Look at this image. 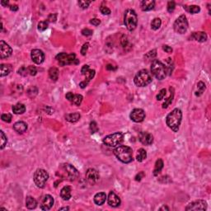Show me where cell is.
<instances>
[{
    "label": "cell",
    "mask_w": 211,
    "mask_h": 211,
    "mask_svg": "<svg viewBox=\"0 0 211 211\" xmlns=\"http://www.w3.org/2000/svg\"><path fill=\"white\" fill-rule=\"evenodd\" d=\"M90 130H91L92 134H94L96 132L98 131V127H97V125L95 121H92L90 123Z\"/></svg>",
    "instance_id": "43"
},
{
    "label": "cell",
    "mask_w": 211,
    "mask_h": 211,
    "mask_svg": "<svg viewBox=\"0 0 211 211\" xmlns=\"http://www.w3.org/2000/svg\"><path fill=\"white\" fill-rule=\"evenodd\" d=\"M163 161L162 159H158L155 163V167H154V170H153V175L154 176H158L162 171V169L163 168Z\"/></svg>",
    "instance_id": "28"
},
{
    "label": "cell",
    "mask_w": 211,
    "mask_h": 211,
    "mask_svg": "<svg viewBox=\"0 0 211 211\" xmlns=\"http://www.w3.org/2000/svg\"><path fill=\"white\" fill-rule=\"evenodd\" d=\"M9 8H10L11 11H13V12H16L18 10V5H10V6H9Z\"/></svg>",
    "instance_id": "57"
},
{
    "label": "cell",
    "mask_w": 211,
    "mask_h": 211,
    "mask_svg": "<svg viewBox=\"0 0 211 211\" xmlns=\"http://www.w3.org/2000/svg\"><path fill=\"white\" fill-rule=\"evenodd\" d=\"M49 178V174L44 169H37V171L34 173V182L36 184V186L39 188H44L45 185L47 182Z\"/></svg>",
    "instance_id": "8"
},
{
    "label": "cell",
    "mask_w": 211,
    "mask_h": 211,
    "mask_svg": "<svg viewBox=\"0 0 211 211\" xmlns=\"http://www.w3.org/2000/svg\"><path fill=\"white\" fill-rule=\"evenodd\" d=\"M190 38L193 40H196L198 42H204L207 40V35L206 33L203 32H194L190 36Z\"/></svg>",
    "instance_id": "20"
},
{
    "label": "cell",
    "mask_w": 211,
    "mask_h": 211,
    "mask_svg": "<svg viewBox=\"0 0 211 211\" xmlns=\"http://www.w3.org/2000/svg\"><path fill=\"white\" fill-rule=\"evenodd\" d=\"M94 76H95V70L89 69L87 73H86V74H85V77H86V80L85 81H87V83H88V82L91 80V79H92V78H93V77Z\"/></svg>",
    "instance_id": "39"
},
{
    "label": "cell",
    "mask_w": 211,
    "mask_h": 211,
    "mask_svg": "<svg viewBox=\"0 0 211 211\" xmlns=\"http://www.w3.org/2000/svg\"><path fill=\"white\" fill-rule=\"evenodd\" d=\"M12 53L11 46L4 40L0 41V58L2 59L10 57Z\"/></svg>",
    "instance_id": "14"
},
{
    "label": "cell",
    "mask_w": 211,
    "mask_h": 211,
    "mask_svg": "<svg viewBox=\"0 0 211 211\" xmlns=\"http://www.w3.org/2000/svg\"><path fill=\"white\" fill-rule=\"evenodd\" d=\"M114 153L118 160L123 163H130L133 161V151L128 146L120 145L114 149Z\"/></svg>",
    "instance_id": "2"
},
{
    "label": "cell",
    "mask_w": 211,
    "mask_h": 211,
    "mask_svg": "<svg viewBox=\"0 0 211 211\" xmlns=\"http://www.w3.org/2000/svg\"><path fill=\"white\" fill-rule=\"evenodd\" d=\"M124 140V135L120 132H116L111 135L106 136L103 138V143L108 147H116V146L120 145L121 143Z\"/></svg>",
    "instance_id": "6"
},
{
    "label": "cell",
    "mask_w": 211,
    "mask_h": 211,
    "mask_svg": "<svg viewBox=\"0 0 211 211\" xmlns=\"http://www.w3.org/2000/svg\"><path fill=\"white\" fill-rule=\"evenodd\" d=\"M90 23H91L92 25L95 26H97L101 24V21L97 18H92L90 20Z\"/></svg>",
    "instance_id": "53"
},
{
    "label": "cell",
    "mask_w": 211,
    "mask_h": 211,
    "mask_svg": "<svg viewBox=\"0 0 211 211\" xmlns=\"http://www.w3.org/2000/svg\"><path fill=\"white\" fill-rule=\"evenodd\" d=\"M173 28L177 33L184 34L188 29V22L185 15H181L175 21L173 24Z\"/></svg>",
    "instance_id": "9"
},
{
    "label": "cell",
    "mask_w": 211,
    "mask_h": 211,
    "mask_svg": "<svg viewBox=\"0 0 211 211\" xmlns=\"http://www.w3.org/2000/svg\"><path fill=\"white\" fill-rule=\"evenodd\" d=\"M151 72L158 80H163L168 74V69L166 65L161 61L154 59L151 64Z\"/></svg>",
    "instance_id": "3"
},
{
    "label": "cell",
    "mask_w": 211,
    "mask_h": 211,
    "mask_svg": "<svg viewBox=\"0 0 211 211\" xmlns=\"http://www.w3.org/2000/svg\"><path fill=\"white\" fill-rule=\"evenodd\" d=\"M88 47H89V44L88 43H85L82 46V49H81V54H82V55H86L87 50H88Z\"/></svg>",
    "instance_id": "50"
},
{
    "label": "cell",
    "mask_w": 211,
    "mask_h": 211,
    "mask_svg": "<svg viewBox=\"0 0 211 211\" xmlns=\"http://www.w3.org/2000/svg\"><path fill=\"white\" fill-rule=\"evenodd\" d=\"M87 84H88V83H87V81H84V82H81L80 84H79V86L81 87V88H84V87H87Z\"/></svg>",
    "instance_id": "58"
},
{
    "label": "cell",
    "mask_w": 211,
    "mask_h": 211,
    "mask_svg": "<svg viewBox=\"0 0 211 211\" xmlns=\"http://www.w3.org/2000/svg\"><path fill=\"white\" fill-rule=\"evenodd\" d=\"M138 139L144 145H150L153 142V136L148 132L142 131L138 134Z\"/></svg>",
    "instance_id": "17"
},
{
    "label": "cell",
    "mask_w": 211,
    "mask_h": 211,
    "mask_svg": "<svg viewBox=\"0 0 211 211\" xmlns=\"http://www.w3.org/2000/svg\"><path fill=\"white\" fill-rule=\"evenodd\" d=\"M124 23L126 28L130 32H132L136 28L137 23H138V17H137V14H136L135 10L127 9L125 12Z\"/></svg>",
    "instance_id": "4"
},
{
    "label": "cell",
    "mask_w": 211,
    "mask_h": 211,
    "mask_svg": "<svg viewBox=\"0 0 211 211\" xmlns=\"http://www.w3.org/2000/svg\"><path fill=\"white\" fill-rule=\"evenodd\" d=\"M60 196L64 200H69L71 198V187L69 186H64L60 190Z\"/></svg>",
    "instance_id": "22"
},
{
    "label": "cell",
    "mask_w": 211,
    "mask_h": 211,
    "mask_svg": "<svg viewBox=\"0 0 211 211\" xmlns=\"http://www.w3.org/2000/svg\"><path fill=\"white\" fill-rule=\"evenodd\" d=\"M83 96L80 94H76L73 96V98L72 100V104L75 106H80L82 102H83Z\"/></svg>",
    "instance_id": "35"
},
{
    "label": "cell",
    "mask_w": 211,
    "mask_h": 211,
    "mask_svg": "<svg viewBox=\"0 0 211 211\" xmlns=\"http://www.w3.org/2000/svg\"><path fill=\"white\" fill-rule=\"evenodd\" d=\"M86 178H87V182L89 183L95 184L96 182H98L99 179H100L98 171H97L96 169H93V168L87 169V171H86Z\"/></svg>",
    "instance_id": "16"
},
{
    "label": "cell",
    "mask_w": 211,
    "mask_h": 211,
    "mask_svg": "<svg viewBox=\"0 0 211 211\" xmlns=\"http://www.w3.org/2000/svg\"><path fill=\"white\" fill-rule=\"evenodd\" d=\"M31 57H32L33 62L37 64H42L45 60V54L43 53V51L38 50V49H35V50L32 51Z\"/></svg>",
    "instance_id": "15"
},
{
    "label": "cell",
    "mask_w": 211,
    "mask_h": 211,
    "mask_svg": "<svg viewBox=\"0 0 211 211\" xmlns=\"http://www.w3.org/2000/svg\"><path fill=\"white\" fill-rule=\"evenodd\" d=\"M144 176H145L144 172V171H140L138 174L136 175V177H135V181H137V182H140V181L142 180V178L144 177Z\"/></svg>",
    "instance_id": "52"
},
{
    "label": "cell",
    "mask_w": 211,
    "mask_h": 211,
    "mask_svg": "<svg viewBox=\"0 0 211 211\" xmlns=\"http://www.w3.org/2000/svg\"><path fill=\"white\" fill-rule=\"evenodd\" d=\"M161 25H162V21L160 18H154L151 22V28L154 31H157L160 28Z\"/></svg>",
    "instance_id": "34"
},
{
    "label": "cell",
    "mask_w": 211,
    "mask_h": 211,
    "mask_svg": "<svg viewBox=\"0 0 211 211\" xmlns=\"http://www.w3.org/2000/svg\"><path fill=\"white\" fill-rule=\"evenodd\" d=\"M91 1H84V0H80L78 1V5L80 6L83 9L87 8V7L89 6V4H91Z\"/></svg>",
    "instance_id": "44"
},
{
    "label": "cell",
    "mask_w": 211,
    "mask_h": 211,
    "mask_svg": "<svg viewBox=\"0 0 211 211\" xmlns=\"http://www.w3.org/2000/svg\"><path fill=\"white\" fill-rule=\"evenodd\" d=\"M12 111L16 115H21L26 111V106L22 103H18L12 106Z\"/></svg>",
    "instance_id": "26"
},
{
    "label": "cell",
    "mask_w": 211,
    "mask_h": 211,
    "mask_svg": "<svg viewBox=\"0 0 211 211\" xmlns=\"http://www.w3.org/2000/svg\"><path fill=\"white\" fill-rule=\"evenodd\" d=\"M28 73H29L30 75H32V76L37 75V69H36V67H34V66H29V67H28Z\"/></svg>",
    "instance_id": "49"
},
{
    "label": "cell",
    "mask_w": 211,
    "mask_h": 211,
    "mask_svg": "<svg viewBox=\"0 0 211 211\" xmlns=\"http://www.w3.org/2000/svg\"><path fill=\"white\" fill-rule=\"evenodd\" d=\"M163 50L165 52L168 53V54H171V52H172V48L168 46V45H163Z\"/></svg>",
    "instance_id": "55"
},
{
    "label": "cell",
    "mask_w": 211,
    "mask_h": 211,
    "mask_svg": "<svg viewBox=\"0 0 211 211\" xmlns=\"http://www.w3.org/2000/svg\"><path fill=\"white\" fill-rule=\"evenodd\" d=\"M79 119H80V114L78 112L70 113V114H67L65 116V120L70 123H75L77 121H78Z\"/></svg>",
    "instance_id": "24"
},
{
    "label": "cell",
    "mask_w": 211,
    "mask_h": 211,
    "mask_svg": "<svg viewBox=\"0 0 211 211\" xmlns=\"http://www.w3.org/2000/svg\"><path fill=\"white\" fill-rule=\"evenodd\" d=\"M197 88H198V91L196 92V96L200 97V96L203 94V92H204V90H205L206 87H205V84H204L203 82L200 81V82H199V83L197 84Z\"/></svg>",
    "instance_id": "33"
},
{
    "label": "cell",
    "mask_w": 211,
    "mask_h": 211,
    "mask_svg": "<svg viewBox=\"0 0 211 211\" xmlns=\"http://www.w3.org/2000/svg\"><path fill=\"white\" fill-rule=\"evenodd\" d=\"M170 92H171L170 93V97L166 99L164 103L163 104V108H164V109L168 108V106L171 105V103H172V101H173V98H174V89L172 87H170Z\"/></svg>",
    "instance_id": "29"
},
{
    "label": "cell",
    "mask_w": 211,
    "mask_h": 211,
    "mask_svg": "<svg viewBox=\"0 0 211 211\" xmlns=\"http://www.w3.org/2000/svg\"><path fill=\"white\" fill-rule=\"evenodd\" d=\"M100 11H101V12L103 15H110L111 12V10H110V8H108L106 6H103V5H102L100 7Z\"/></svg>",
    "instance_id": "45"
},
{
    "label": "cell",
    "mask_w": 211,
    "mask_h": 211,
    "mask_svg": "<svg viewBox=\"0 0 211 211\" xmlns=\"http://www.w3.org/2000/svg\"><path fill=\"white\" fill-rule=\"evenodd\" d=\"M88 70H89V66L87 65V64H85V65L83 66V68H82V69H81V73H82L83 75H85Z\"/></svg>",
    "instance_id": "54"
},
{
    "label": "cell",
    "mask_w": 211,
    "mask_h": 211,
    "mask_svg": "<svg viewBox=\"0 0 211 211\" xmlns=\"http://www.w3.org/2000/svg\"><path fill=\"white\" fill-rule=\"evenodd\" d=\"M108 204L111 207H118L120 204V199L114 191H111L108 195Z\"/></svg>",
    "instance_id": "18"
},
{
    "label": "cell",
    "mask_w": 211,
    "mask_h": 211,
    "mask_svg": "<svg viewBox=\"0 0 211 211\" xmlns=\"http://www.w3.org/2000/svg\"><path fill=\"white\" fill-rule=\"evenodd\" d=\"M49 76L52 81H57L59 78V70L56 68H51L49 70Z\"/></svg>",
    "instance_id": "31"
},
{
    "label": "cell",
    "mask_w": 211,
    "mask_h": 211,
    "mask_svg": "<svg viewBox=\"0 0 211 211\" xmlns=\"http://www.w3.org/2000/svg\"><path fill=\"white\" fill-rule=\"evenodd\" d=\"M157 56V51L156 50H153V51H149L144 56V59L146 60H154V58Z\"/></svg>",
    "instance_id": "36"
},
{
    "label": "cell",
    "mask_w": 211,
    "mask_h": 211,
    "mask_svg": "<svg viewBox=\"0 0 211 211\" xmlns=\"http://www.w3.org/2000/svg\"><path fill=\"white\" fill-rule=\"evenodd\" d=\"M106 200V195L104 192H99L96 194L94 196V202L95 204L97 205H102L105 203Z\"/></svg>",
    "instance_id": "23"
},
{
    "label": "cell",
    "mask_w": 211,
    "mask_h": 211,
    "mask_svg": "<svg viewBox=\"0 0 211 211\" xmlns=\"http://www.w3.org/2000/svg\"><path fill=\"white\" fill-rule=\"evenodd\" d=\"M69 207H64V208H61L59 209V210H69Z\"/></svg>",
    "instance_id": "61"
},
{
    "label": "cell",
    "mask_w": 211,
    "mask_h": 211,
    "mask_svg": "<svg viewBox=\"0 0 211 211\" xmlns=\"http://www.w3.org/2000/svg\"><path fill=\"white\" fill-rule=\"evenodd\" d=\"M81 33L83 34V36H85V37H89V36H92L93 32L92 30L88 29V28H84V29L82 30Z\"/></svg>",
    "instance_id": "48"
},
{
    "label": "cell",
    "mask_w": 211,
    "mask_h": 211,
    "mask_svg": "<svg viewBox=\"0 0 211 211\" xmlns=\"http://www.w3.org/2000/svg\"><path fill=\"white\" fill-rule=\"evenodd\" d=\"M175 7H176V4H175L174 1H170V2H168V12H172L175 10Z\"/></svg>",
    "instance_id": "46"
},
{
    "label": "cell",
    "mask_w": 211,
    "mask_h": 211,
    "mask_svg": "<svg viewBox=\"0 0 211 211\" xmlns=\"http://www.w3.org/2000/svg\"><path fill=\"white\" fill-rule=\"evenodd\" d=\"M184 9L191 14H196L200 12V7L197 5H190V6H184Z\"/></svg>",
    "instance_id": "30"
},
{
    "label": "cell",
    "mask_w": 211,
    "mask_h": 211,
    "mask_svg": "<svg viewBox=\"0 0 211 211\" xmlns=\"http://www.w3.org/2000/svg\"><path fill=\"white\" fill-rule=\"evenodd\" d=\"M166 92H167V91H166V89H165V88L161 89L160 91H159V92H158V94L157 95V97H156L157 100H158V101H161V100H163L164 97L166 96Z\"/></svg>",
    "instance_id": "41"
},
{
    "label": "cell",
    "mask_w": 211,
    "mask_h": 211,
    "mask_svg": "<svg viewBox=\"0 0 211 211\" xmlns=\"http://www.w3.org/2000/svg\"><path fill=\"white\" fill-rule=\"evenodd\" d=\"M12 67L9 64H1L0 65V76L4 77L8 75L9 73H11Z\"/></svg>",
    "instance_id": "25"
},
{
    "label": "cell",
    "mask_w": 211,
    "mask_h": 211,
    "mask_svg": "<svg viewBox=\"0 0 211 211\" xmlns=\"http://www.w3.org/2000/svg\"><path fill=\"white\" fill-rule=\"evenodd\" d=\"M56 59L60 66H66L78 63V60L76 59V55L74 53H71L69 55L66 53H60L56 55Z\"/></svg>",
    "instance_id": "7"
},
{
    "label": "cell",
    "mask_w": 211,
    "mask_h": 211,
    "mask_svg": "<svg viewBox=\"0 0 211 211\" xmlns=\"http://www.w3.org/2000/svg\"><path fill=\"white\" fill-rule=\"evenodd\" d=\"M106 69H107V70H115L116 68H114L113 65H111V64H107V65H106Z\"/></svg>",
    "instance_id": "60"
},
{
    "label": "cell",
    "mask_w": 211,
    "mask_h": 211,
    "mask_svg": "<svg viewBox=\"0 0 211 211\" xmlns=\"http://www.w3.org/2000/svg\"><path fill=\"white\" fill-rule=\"evenodd\" d=\"M131 120H133L134 122L136 123H139L142 122L143 120H144L145 118V112L143 109L140 108H135L132 111H131L130 115Z\"/></svg>",
    "instance_id": "12"
},
{
    "label": "cell",
    "mask_w": 211,
    "mask_h": 211,
    "mask_svg": "<svg viewBox=\"0 0 211 211\" xmlns=\"http://www.w3.org/2000/svg\"><path fill=\"white\" fill-rule=\"evenodd\" d=\"M1 4L4 6V7H7L9 5V2L8 1H1Z\"/></svg>",
    "instance_id": "59"
},
{
    "label": "cell",
    "mask_w": 211,
    "mask_h": 211,
    "mask_svg": "<svg viewBox=\"0 0 211 211\" xmlns=\"http://www.w3.org/2000/svg\"><path fill=\"white\" fill-rule=\"evenodd\" d=\"M1 119L4 122H7V123H10L12 121V115L11 114H3L1 116Z\"/></svg>",
    "instance_id": "40"
},
{
    "label": "cell",
    "mask_w": 211,
    "mask_h": 211,
    "mask_svg": "<svg viewBox=\"0 0 211 211\" xmlns=\"http://www.w3.org/2000/svg\"><path fill=\"white\" fill-rule=\"evenodd\" d=\"M61 168L64 171V173L66 176V177L69 179V181H74L75 179L78 177V171L76 168L70 164L65 163L63 164Z\"/></svg>",
    "instance_id": "10"
},
{
    "label": "cell",
    "mask_w": 211,
    "mask_h": 211,
    "mask_svg": "<svg viewBox=\"0 0 211 211\" xmlns=\"http://www.w3.org/2000/svg\"><path fill=\"white\" fill-rule=\"evenodd\" d=\"M206 209H207V203L202 200L191 202L186 208V210H205Z\"/></svg>",
    "instance_id": "13"
},
{
    "label": "cell",
    "mask_w": 211,
    "mask_h": 211,
    "mask_svg": "<svg viewBox=\"0 0 211 211\" xmlns=\"http://www.w3.org/2000/svg\"><path fill=\"white\" fill-rule=\"evenodd\" d=\"M182 111L178 108H175L174 110L171 111V112L168 115V116L166 118V122L168 127L170 128L171 130L177 132L179 130V126L182 122Z\"/></svg>",
    "instance_id": "1"
},
{
    "label": "cell",
    "mask_w": 211,
    "mask_h": 211,
    "mask_svg": "<svg viewBox=\"0 0 211 211\" xmlns=\"http://www.w3.org/2000/svg\"><path fill=\"white\" fill-rule=\"evenodd\" d=\"M147 158V153L144 149H139L138 150V153L136 156V159L138 162H143L144 160H145Z\"/></svg>",
    "instance_id": "32"
},
{
    "label": "cell",
    "mask_w": 211,
    "mask_h": 211,
    "mask_svg": "<svg viewBox=\"0 0 211 211\" xmlns=\"http://www.w3.org/2000/svg\"><path fill=\"white\" fill-rule=\"evenodd\" d=\"M73 96H74V95L73 94V92H68V93L66 94L65 97H66V99H68L69 101L72 102V100H73Z\"/></svg>",
    "instance_id": "56"
},
{
    "label": "cell",
    "mask_w": 211,
    "mask_h": 211,
    "mask_svg": "<svg viewBox=\"0 0 211 211\" xmlns=\"http://www.w3.org/2000/svg\"><path fill=\"white\" fill-rule=\"evenodd\" d=\"M18 73L22 76H26L28 74V68H26L25 66H22L18 69Z\"/></svg>",
    "instance_id": "42"
},
{
    "label": "cell",
    "mask_w": 211,
    "mask_h": 211,
    "mask_svg": "<svg viewBox=\"0 0 211 211\" xmlns=\"http://www.w3.org/2000/svg\"><path fill=\"white\" fill-rule=\"evenodd\" d=\"M54 204V199L51 195H45L40 198V209L42 210H49Z\"/></svg>",
    "instance_id": "11"
},
{
    "label": "cell",
    "mask_w": 211,
    "mask_h": 211,
    "mask_svg": "<svg viewBox=\"0 0 211 211\" xmlns=\"http://www.w3.org/2000/svg\"><path fill=\"white\" fill-rule=\"evenodd\" d=\"M57 20V14L56 13H51L49 15L47 18L48 22H55Z\"/></svg>",
    "instance_id": "47"
},
{
    "label": "cell",
    "mask_w": 211,
    "mask_h": 211,
    "mask_svg": "<svg viewBox=\"0 0 211 211\" xmlns=\"http://www.w3.org/2000/svg\"><path fill=\"white\" fill-rule=\"evenodd\" d=\"M120 42H121V45H122V46L123 47H126L128 45V44H129V41H128V39H127V37L126 36H122V37H121V39H120Z\"/></svg>",
    "instance_id": "51"
},
{
    "label": "cell",
    "mask_w": 211,
    "mask_h": 211,
    "mask_svg": "<svg viewBox=\"0 0 211 211\" xmlns=\"http://www.w3.org/2000/svg\"><path fill=\"white\" fill-rule=\"evenodd\" d=\"M48 26H49V22L47 21H42V22H40L38 23L37 28L40 32H44V31L47 29Z\"/></svg>",
    "instance_id": "38"
},
{
    "label": "cell",
    "mask_w": 211,
    "mask_h": 211,
    "mask_svg": "<svg viewBox=\"0 0 211 211\" xmlns=\"http://www.w3.org/2000/svg\"><path fill=\"white\" fill-rule=\"evenodd\" d=\"M155 2L153 0H144L140 3V7L143 11H150L153 9Z\"/></svg>",
    "instance_id": "19"
},
{
    "label": "cell",
    "mask_w": 211,
    "mask_h": 211,
    "mask_svg": "<svg viewBox=\"0 0 211 211\" xmlns=\"http://www.w3.org/2000/svg\"><path fill=\"white\" fill-rule=\"evenodd\" d=\"M0 135H1V146H0V149H4V147L6 146L7 142V138L6 137V135L4 134V132L3 130L0 131Z\"/></svg>",
    "instance_id": "37"
},
{
    "label": "cell",
    "mask_w": 211,
    "mask_h": 211,
    "mask_svg": "<svg viewBox=\"0 0 211 211\" xmlns=\"http://www.w3.org/2000/svg\"><path fill=\"white\" fill-rule=\"evenodd\" d=\"M13 129L18 134H22V133L26 132V130H27V125L25 122H23V121H18L13 125Z\"/></svg>",
    "instance_id": "21"
},
{
    "label": "cell",
    "mask_w": 211,
    "mask_h": 211,
    "mask_svg": "<svg viewBox=\"0 0 211 211\" xmlns=\"http://www.w3.org/2000/svg\"><path fill=\"white\" fill-rule=\"evenodd\" d=\"M37 201L32 196H27L26 197V206L27 209L29 210H33L37 207Z\"/></svg>",
    "instance_id": "27"
},
{
    "label": "cell",
    "mask_w": 211,
    "mask_h": 211,
    "mask_svg": "<svg viewBox=\"0 0 211 211\" xmlns=\"http://www.w3.org/2000/svg\"><path fill=\"white\" fill-rule=\"evenodd\" d=\"M168 210L169 209H168V208H167V207H163V208H161L160 210Z\"/></svg>",
    "instance_id": "62"
},
{
    "label": "cell",
    "mask_w": 211,
    "mask_h": 211,
    "mask_svg": "<svg viewBox=\"0 0 211 211\" xmlns=\"http://www.w3.org/2000/svg\"><path fill=\"white\" fill-rule=\"evenodd\" d=\"M134 82L135 85H137L138 87H145L152 82V77L148 72V70L142 69L138 71L137 74L135 75Z\"/></svg>",
    "instance_id": "5"
}]
</instances>
